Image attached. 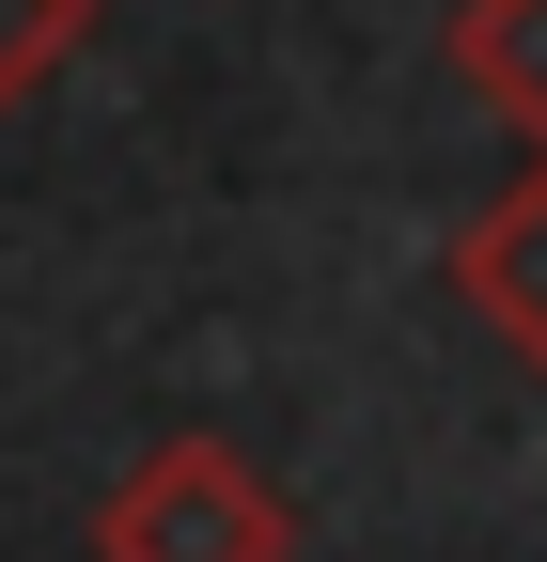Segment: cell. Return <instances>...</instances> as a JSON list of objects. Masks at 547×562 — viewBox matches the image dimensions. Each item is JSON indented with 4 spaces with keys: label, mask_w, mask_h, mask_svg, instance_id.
<instances>
[{
    "label": "cell",
    "mask_w": 547,
    "mask_h": 562,
    "mask_svg": "<svg viewBox=\"0 0 547 562\" xmlns=\"http://www.w3.org/2000/svg\"><path fill=\"white\" fill-rule=\"evenodd\" d=\"M94 562H298V501L235 438H157L94 501Z\"/></svg>",
    "instance_id": "1"
},
{
    "label": "cell",
    "mask_w": 547,
    "mask_h": 562,
    "mask_svg": "<svg viewBox=\"0 0 547 562\" xmlns=\"http://www.w3.org/2000/svg\"><path fill=\"white\" fill-rule=\"evenodd\" d=\"M454 297H469V313H485L516 360L547 375V140H532V172L485 203V220L454 235Z\"/></svg>",
    "instance_id": "2"
},
{
    "label": "cell",
    "mask_w": 547,
    "mask_h": 562,
    "mask_svg": "<svg viewBox=\"0 0 547 562\" xmlns=\"http://www.w3.org/2000/svg\"><path fill=\"white\" fill-rule=\"evenodd\" d=\"M454 79L547 140V0H454Z\"/></svg>",
    "instance_id": "3"
},
{
    "label": "cell",
    "mask_w": 547,
    "mask_h": 562,
    "mask_svg": "<svg viewBox=\"0 0 547 562\" xmlns=\"http://www.w3.org/2000/svg\"><path fill=\"white\" fill-rule=\"evenodd\" d=\"M79 32H94V0H0V110L47 94L63 63H79Z\"/></svg>",
    "instance_id": "4"
}]
</instances>
